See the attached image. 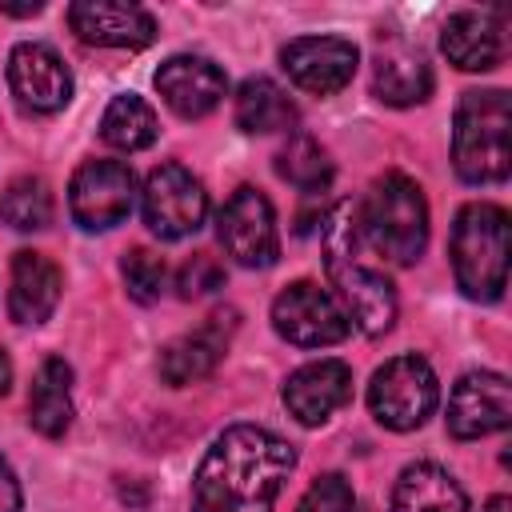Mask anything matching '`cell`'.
Wrapping results in <instances>:
<instances>
[{
  "label": "cell",
  "instance_id": "1",
  "mask_svg": "<svg viewBox=\"0 0 512 512\" xmlns=\"http://www.w3.org/2000/svg\"><path fill=\"white\" fill-rule=\"evenodd\" d=\"M296 468V448L268 428L232 424L204 452L192 480V512H272Z\"/></svg>",
  "mask_w": 512,
  "mask_h": 512
},
{
  "label": "cell",
  "instance_id": "2",
  "mask_svg": "<svg viewBox=\"0 0 512 512\" xmlns=\"http://www.w3.org/2000/svg\"><path fill=\"white\" fill-rule=\"evenodd\" d=\"M320 248L324 268L332 280V296L348 312V320L364 336H384L396 324V292L392 280L360 260V212L352 200L332 204V212L320 224Z\"/></svg>",
  "mask_w": 512,
  "mask_h": 512
},
{
  "label": "cell",
  "instance_id": "3",
  "mask_svg": "<svg viewBox=\"0 0 512 512\" xmlns=\"http://www.w3.org/2000/svg\"><path fill=\"white\" fill-rule=\"evenodd\" d=\"M512 100L504 88H472L456 104L452 164L468 184H504L512 168Z\"/></svg>",
  "mask_w": 512,
  "mask_h": 512
},
{
  "label": "cell",
  "instance_id": "4",
  "mask_svg": "<svg viewBox=\"0 0 512 512\" xmlns=\"http://www.w3.org/2000/svg\"><path fill=\"white\" fill-rule=\"evenodd\" d=\"M456 288L468 300L492 304L508 284V212L496 204H464L448 240Z\"/></svg>",
  "mask_w": 512,
  "mask_h": 512
},
{
  "label": "cell",
  "instance_id": "5",
  "mask_svg": "<svg viewBox=\"0 0 512 512\" xmlns=\"http://www.w3.org/2000/svg\"><path fill=\"white\" fill-rule=\"evenodd\" d=\"M360 232L392 264H416L428 248V200L404 172H384L356 208Z\"/></svg>",
  "mask_w": 512,
  "mask_h": 512
},
{
  "label": "cell",
  "instance_id": "6",
  "mask_svg": "<svg viewBox=\"0 0 512 512\" xmlns=\"http://www.w3.org/2000/svg\"><path fill=\"white\" fill-rule=\"evenodd\" d=\"M436 400H440V384H436V372L424 356L408 352V356H392L384 368L372 372V384H368V408L372 416L392 428V432H412L420 428L432 412H436Z\"/></svg>",
  "mask_w": 512,
  "mask_h": 512
},
{
  "label": "cell",
  "instance_id": "7",
  "mask_svg": "<svg viewBox=\"0 0 512 512\" xmlns=\"http://www.w3.org/2000/svg\"><path fill=\"white\" fill-rule=\"evenodd\" d=\"M272 328L296 348H328L352 332V320L328 288L296 280L272 300Z\"/></svg>",
  "mask_w": 512,
  "mask_h": 512
},
{
  "label": "cell",
  "instance_id": "8",
  "mask_svg": "<svg viewBox=\"0 0 512 512\" xmlns=\"http://www.w3.org/2000/svg\"><path fill=\"white\" fill-rule=\"evenodd\" d=\"M140 208H144V224L152 228V236L180 240V236H192L204 224L208 192L184 164H160L144 180Z\"/></svg>",
  "mask_w": 512,
  "mask_h": 512
},
{
  "label": "cell",
  "instance_id": "9",
  "mask_svg": "<svg viewBox=\"0 0 512 512\" xmlns=\"http://www.w3.org/2000/svg\"><path fill=\"white\" fill-rule=\"evenodd\" d=\"M136 200L132 168L120 160H88L68 184V212L84 232H108L128 220Z\"/></svg>",
  "mask_w": 512,
  "mask_h": 512
},
{
  "label": "cell",
  "instance_id": "10",
  "mask_svg": "<svg viewBox=\"0 0 512 512\" xmlns=\"http://www.w3.org/2000/svg\"><path fill=\"white\" fill-rule=\"evenodd\" d=\"M220 248L244 264V268H272L280 256V236H276V212L264 192L256 188H236L232 200L220 208L216 220Z\"/></svg>",
  "mask_w": 512,
  "mask_h": 512
},
{
  "label": "cell",
  "instance_id": "11",
  "mask_svg": "<svg viewBox=\"0 0 512 512\" xmlns=\"http://www.w3.org/2000/svg\"><path fill=\"white\" fill-rule=\"evenodd\" d=\"M280 64L296 88L312 96H332L352 84L360 52L352 40H340V36H300L280 48Z\"/></svg>",
  "mask_w": 512,
  "mask_h": 512
},
{
  "label": "cell",
  "instance_id": "12",
  "mask_svg": "<svg viewBox=\"0 0 512 512\" xmlns=\"http://www.w3.org/2000/svg\"><path fill=\"white\" fill-rule=\"evenodd\" d=\"M448 432L456 440H480L488 432L508 428L512 420V388L500 372H464L448 396Z\"/></svg>",
  "mask_w": 512,
  "mask_h": 512
},
{
  "label": "cell",
  "instance_id": "13",
  "mask_svg": "<svg viewBox=\"0 0 512 512\" xmlns=\"http://www.w3.org/2000/svg\"><path fill=\"white\" fill-rule=\"evenodd\" d=\"M8 88L28 112H60L72 100V72L48 44H16L8 56Z\"/></svg>",
  "mask_w": 512,
  "mask_h": 512
},
{
  "label": "cell",
  "instance_id": "14",
  "mask_svg": "<svg viewBox=\"0 0 512 512\" xmlns=\"http://www.w3.org/2000/svg\"><path fill=\"white\" fill-rule=\"evenodd\" d=\"M236 332V312H212L204 324H196L192 332L168 340L160 348V376L164 384L172 388H184V384H196L204 376L216 372V364L224 360L228 352V340Z\"/></svg>",
  "mask_w": 512,
  "mask_h": 512
},
{
  "label": "cell",
  "instance_id": "15",
  "mask_svg": "<svg viewBox=\"0 0 512 512\" xmlns=\"http://www.w3.org/2000/svg\"><path fill=\"white\" fill-rule=\"evenodd\" d=\"M68 24L96 48H144L156 36V20L140 4L124 0H76L68 4Z\"/></svg>",
  "mask_w": 512,
  "mask_h": 512
},
{
  "label": "cell",
  "instance_id": "16",
  "mask_svg": "<svg viewBox=\"0 0 512 512\" xmlns=\"http://www.w3.org/2000/svg\"><path fill=\"white\" fill-rule=\"evenodd\" d=\"M156 92L176 116L200 120L224 100L228 76L204 56H172L156 68Z\"/></svg>",
  "mask_w": 512,
  "mask_h": 512
},
{
  "label": "cell",
  "instance_id": "17",
  "mask_svg": "<svg viewBox=\"0 0 512 512\" xmlns=\"http://www.w3.org/2000/svg\"><path fill=\"white\" fill-rule=\"evenodd\" d=\"M352 400V368L344 360H312L284 380V408L316 428Z\"/></svg>",
  "mask_w": 512,
  "mask_h": 512
},
{
  "label": "cell",
  "instance_id": "18",
  "mask_svg": "<svg viewBox=\"0 0 512 512\" xmlns=\"http://www.w3.org/2000/svg\"><path fill=\"white\" fill-rule=\"evenodd\" d=\"M444 56L460 72H488L504 60V28L496 12H456L440 32Z\"/></svg>",
  "mask_w": 512,
  "mask_h": 512
},
{
  "label": "cell",
  "instance_id": "19",
  "mask_svg": "<svg viewBox=\"0 0 512 512\" xmlns=\"http://www.w3.org/2000/svg\"><path fill=\"white\" fill-rule=\"evenodd\" d=\"M60 304V268L44 252H16L12 256V284H8V312L16 324H44Z\"/></svg>",
  "mask_w": 512,
  "mask_h": 512
},
{
  "label": "cell",
  "instance_id": "20",
  "mask_svg": "<svg viewBox=\"0 0 512 512\" xmlns=\"http://www.w3.org/2000/svg\"><path fill=\"white\" fill-rule=\"evenodd\" d=\"M392 512H468V496L440 464H408L392 488Z\"/></svg>",
  "mask_w": 512,
  "mask_h": 512
},
{
  "label": "cell",
  "instance_id": "21",
  "mask_svg": "<svg viewBox=\"0 0 512 512\" xmlns=\"http://www.w3.org/2000/svg\"><path fill=\"white\" fill-rule=\"evenodd\" d=\"M28 420L48 440L68 432V424H72V368L60 356H48L36 368V380L28 392Z\"/></svg>",
  "mask_w": 512,
  "mask_h": 512
},
{
  "label": "cell",
  "instance_id": "22",
  "mask_svg": "<svg viewBox=\"0 0 512 512\" xmlns=\"http://www.w3.org/2000/svg\"><path fill=\"white\" fill-rule=\"evenodd\" d=\"M372 92L392 108H412L432 96V68L416 52H380L372 64Z\"/></svg>",
  "mask_w": 512,
  "mask_h": 512
},
{
  "label": "cell",
  "instance_id": "23",
  "mask_svg": "<svg viewBox=\"0 0 512 512\" xmlns=\"http://www.w3.org/2000/svg\"><path fill=\"white\" fill-rule=\"evenodd\" d=\"M236 124L244 132H284L296 124V104L268 76H248L236 92Z\"/></svg>",
  "mask_w": 512,
  "mask_h": 512
},
{
  "label": "cell",
  "instance_id": "24",
  "mask_svg": "<svg viewBox=\"0 0 512 512\" xmlns=\"http://www.w3.org/2000/svg\"><path fill=\"white\" fill-rule=\"evenodd\" d=\"M156 112L148 100H140L136 92H124V96H112V104L104 108L100 116V136L104 144L120 148V152H140L156 140Z\"/></svg>",
  "mask_w": 512,
  "mask_h": 512
},
{
  "label": "cell",
  "instance_id": "25",
  "mask_svg": "<svg viewBox=\"0 0 512 512\" xmlns=\"http://www.w3.org/2000/svg\"><path fill=\"white\" fill-rule=\"evenodd\" d=\"M276 172L300 192H324L332 184V160L312 136H292L276 152Z\"/></svg>",
  "mask_w": 512,
  "mask_h": 512
},
{
  "label": "cell",
  "instance_id": "26",
  "mask_svg": "<svg viewBox=\"0 0 512 512\" xmlns=\"http://www.w3.org/2000/svg\"><path fill=\"white\" fill-rule=\"evenodd\" d=\"M0 216L16 232H40L52 224V192L40 176H20L0 196Z\"/></svg>",
  "mask_w": 512,
  "mask_h": 512
},
{
  "label": "cell",
  "instance_id": "27",
  "mask_svg": "<svg viewBox=\"0 0 512 512\" xmlns=\"http://www.w3.org/2000/svg\"><path fill=\"white\" fill-rule=\"evenodd\" d=\"M120 276H124L128 296H132L136 304H152V300H160L164 288H168V264H164V256H156L152 248H132V252H124Z\"/></svg>",
  "mask_w": 512,
  "mask_h": 512
},
{
  "label": "cell",
  "instance_id": "28",
  "mask_svg": "<svg viewBox=\"0 0 512 512\" xmlns=\"http://www.w3.org/2000/svg\"><path fill=\"white\" fill-rule=\"evenodd\" d=\"M296 512H352V484L340 472H324L308 484Z\"/></svg>",
  "mask_w": 512,
  "mask_h": 512
},
{
  "label": "cell",
  "instance_id": "29",
  "mask_svg": "<svg viewBox=\"0 0 512 512\" xmlns=\"http://www.w3.org/2000/svg\"><path fill=\"white\" fill-rule=\"evenodd\" d=\"M176 288H180L184 300H200V296L224 288V264H220L216 256H208V252H196V256L176 272Z\"/></svg>",
  "mask_w": 512,
  "mask_h": 512
},
{
  "label": "cell",
  "instance_id": "30",
  "mask_svg": "<svg viewBox=\"0 0 512 512\" xmlns=\"http://www.w3.org/2000/svg\"><path fill=\"white\" fill-rule=\"evenodd\" d=\"M0 512H20V484L4 456H0Z\"/></svg>",
  "mask_w": 512,
  "mask_h": 512
},
{
  "label": "cell",
  "instance_id": "31",
  "mask_svg": "<svg viewBox=\"0 0 512 512\" xmlns=\"http://www.w3.org/2000/svg\"><path fill=\"white\" fill-rule=\"evenodd\" d=\"M40 8H44L40 0H32V4H4V0H0V12H4V16H36Z\"/></svg>",
  "mask_w": 512,
  "mask_h": 512
},
{
  "label": "cell",
  "instance_id": "32",
  "mask_svg": "<svg viewBox=\"0 0 512 512\" xmlns=\"http://www.w3.org/2000/svg\"><path fill=\"white\" fill-rule=\"evenodd\" d=\"M12 388V360H8V352L0 348V396Z\"/></svg>",
  "mask_w": 512,
  "mask_h": 512
},
{
  "label": "cell",
  "instance_id": "33",
  "mask_svg": "<svg viewBox=\"0 0 512 512\" xmlns=\"http://www.w3.org/2000/svg\"><path fill=\"white\" fill-rule=\"evenodd\" d=\"M484 512H512V500H508V496H492V500L484 504Z\"/></svg>",
  "mask_w": 512,
  "mask_h": 512
}]
</instances>
